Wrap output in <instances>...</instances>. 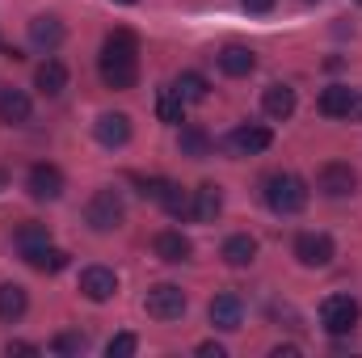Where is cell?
<instances>
[{"label":"cell","mask_w":362,"mask_h":358,"mask_svg":"<svg viewBox=\"0 0 362 358\" xmlns=\"http://www.w3.org/2000/svg\"><path fill=\"white\" fill-rule=\"evenodd\" d=\"M262 110L270 114L274 122H286V118L295 114V89H291V85H270L266 97H262Z\"/></svg>","instance_id":"cell-20"},{"label":"cell","mask_w":362,"mask_h":358,"mask_svg":"<svg viewBox=\"0 0 362 358\" xmlns=\"http://www.w3.org/2000/svg\"><path fill=\"white\" fill-rule=\"evenodd\" d=\"M30 42H34L38 51H55V47L64 42V21H59L55 13L34 17V21H30Z\"/></svg>","instance_id":"cell-15"},{"label":"cell","mask_w":362,"mask_h":358,"mask_svg":"<svg viewBox=\"0 0 362 358\" xmlns=\"http://www.w3.org/2000/svg\"><path fill=\"white\" fill-rule=\"evenodd\" d=\"M30 97L21 89H0V122H8V127H21V122H30Z\"/></svg>","instance_id":"cell-19"},{"label":"cell","mask_w":362,"mask_h":358,"mask_svg":"<svg viewBox=\"0 0 362 358\" xmlns=\"http://www.w3.org/2000/svg\"><path fill=\"white\" fill-rule=\"evenodd\" d=\"M25 190H30V198H38V202H55V198L64 194V173L42 161V165H34V169L25 173Z\"/></svg>","instance_id":"cell-8"},{"label":"cell","mask_w":362,"mask_h":358,"mask_svg":"<svg viewBox=\"0 0 362 358\" xmlns=\"http://www.w3.org/2000/svg\"><path fill=\"white\" fill-rule=\"evenodd\" d=\"M173 89L181 93V101H206V76H198V72H181L177 81H173Z\"/></svg>","instance_id":"cell-28"},{"label":"cell","mask_w":362,"mask_h":358,"mask_svg":"<svg viewBox=\"0 0 362 358\" xmlns=\"http://www.w3.org/2000/svg\"><path fill=\"white\" fill-rule=\"evenodd\" d=\"M223 144H228V152H236V156H257V152H266L274 144V135L266 127H257V122H245V127H236Z\"/></svg>","instance_id":"cell-9"},{"label":"cell","mask_w":362,"mask_h":358,"mask_svg":"<svg viewBox=\"0 0 362 358\" xmlns=\"http://www.w3.org/2000/svg\"><path fill=\"white\" fill-rule=\"evenodd\" d=\"M122 219H127V207H122L118 190H97L85 207V224L93 232H114V228H122Z\"/></svg>","instance_id":"cell-4"},{"label":"cell","mask_w":362,"mask_h":358,"mask_svg":"<svg viewBox=\"0 0 362 358\" xmlns=\"http://www.w3.org/2000/svg\"><path fill=\"white\" fill-rule=\"evenodd\" d=\"M308 4H316V0H308Z\"/></svg>","instance_id":"cell-36"},{"label":"cell","mask_w":362,"mask_h":358,"mask_svg":"<svg viewBox=\"0 0 362 358\" xmlns=\"http://www.w3.org/2000/svg\"><path fill=\"white\" fill-rule=\"evenodd\" d=\"M114 291H118V274L105 266H89L81 270V295L93 299V304H105V299H114Z\"/></svg>","instance_id":"cell-10"},{"label":"cell","mask_w":362,"mask_h":358,"mask_svg":"<svg viewBox=\"0 0 362 358\" xmlns=\"http://www.w3.org/2000/svg\"><path fill=\"white\" fill-rule=\"evenodd\" d=\"M42 245H51V232H47V224H21L17 228V249L21 253H30V249H42Z\"/></svg>","instance_id":"cell-27"},{"label":"cell","mask_w":362,"mask_h":358,"mask_svg":"<svg viewBox=\"0 0 362 358\" xmlns=\"http://www.w3.org/2000/svg\"><path fill=\"white\" fill-rule=\"evenodd\" d=\"M362 321V304L354 295H329L325 304H320V325L333 333V337H346V333H354Z\"/></svg>","instance_id":"cell-3"},{"label":"cell","mask_w":362,"mask_h":358,"mask_svg":"<svg viewBox=\"0 0 362 358\" xmlns=\"http://www.w3.org/2000/svg\"><path fill=\"white\" fill-rule=\"evenodd\" d=\"M152 253L160 258V262H169V266H181V262H189V253H194V245L173 232V228H165V232H156V241H152Z\"/></svg>","instance_id":"cell-14"},{"label":"cell","mask_w":362,"mask_h":358,"mask_svg":"<svg viewBox=\"0 0 362 358\" xmlns=\"http://www.w3.org/2000/svg\"><path fill=\"white\" fill-rule=\"evenodd\" d=\"M144 308H148L152 321H181L185 308H189V299H185V291H181L177 282H156L144 295Z\"/></svg>","instance_id":"cell-5"},{"label":"cell","mask_w":362,"mask_h":358,"mask_svg":"<svg viewBox=\"0 0 362 358\" xmlns=\"http://www.w3.org/2000/svg\"><path fill=\"white\" fill-rule=\"evenodd\" d=\"M85 346H89V337H85V333H59V337L51 342V350H55V354H81Z\"/></svg>","instance_id":"cell-30"},{"label":"cell","mask_w":362,"mask_h":358,"mask_svg":"<svg viewBox=\"0 0 362 358\" xmlns=\"http://www.w3.org/2000/svg\"><path fill=\"white\" fill-rule=\"evenodd\" d=\"M21 258H25L34 270H42V274H59V270H68V253H64V249H55V245L30 249V253H21Z\"/></svg>","instance_id":"cell-25"},{"label":"cell","mask_w":362,"mask_h":358,"mask_svg":"<svg viewBox=\"0 0 362 358\" xmlns=\"http://www.w3.org/2000/svg\"><path fill=\"white\" fill-rule=\"evenodd\" d=\"M215 59H219V72H223V76H236V81H240V76H249V72L257 68V51H253V47H245V42H228Z\"/></svg>","instance_id":"cell-12"},{"label":"cell","mask_w":362,"mask_h":358,"mask_svg":"<svg viewBox=\"0 0 362 358\" xmlns=\"http://www.w3.org/2000/svg\"><path fill=\"white\" fill-rule=\"evenodd\" d=\"M4 354L13 358V354H38V346H30V342H8L4 346Z\"/></svg>","instance_id":"cell-31"},{"label":"cell","mask_w":362,"mask_h":358,"mask_svg":"<svg viewBox=\"0 0 362 358\" xmlns=\"http://www.w3.org/2000/svg\"><path fill=\"white\" fill-rule=\"evenodd\" d=\"M194 194V219L198 224H215V215L223 211V194H219V185L215 181H202L198 190H189Z\"/></svg>","instance_id":"cell-16"},{"label":"cell","mask_w":362,"mask_h":358,"mask_svg":"<svg viewBox=\"0 0 362 358\" xmlns=\"http://www.w3.org/2000/svg\"><path fill=\"white\" fill-rule=\"evenodd\" d=\"M350 105H354V93L346 89V85H329V89L320 93V101H316V110H320L325 118H346Z\"/></svg>","instance_id":"cell-22"},{"label":"cell","mask_w":362,"mask_h":358,"mask_svg":"<svg viewBox=\"0 0 362 358\" xmlns=\"http://www.w3.org/2000/svg\"><path fill=\"white\" fill-rule=\"evenodd\" d=\"M118 4H135V0H118Z\"/></svg>","instance_id":"cell-35"},{"label":"cell","mask_w":362,"mask_h":358,"mask_svg":"<svg viewBox=\"0 0 362 358\" xmlns=\"http://www.w3.org/2000/svg\"><path fill=\"white\" fill-rule=\"evenodd\" d=\"M34 89L42 93V97H59V93L68 89V68L59 59H42L38 72H34Z\"/></svg>","instance_id":"cell-17"},{"label":"cell","mask_w":362,"mask_h":358,"mask_svg":"<svg viewBox=\"0 0 362 358\" xmlns=\"http://www.w3.org/2000/svg\"><path fill=\"white\" fill-rule=\"evenodd\" d=\"M198 354H202V358H223L228 350H223L219 342H202V346H198Z\"/></svg>","instance_id":"cell-32"},{"label":"cell","mask_w":362,"mask_h":358,"mask_svg":"<svg viewBox=\"0 0 362 358\" xmlns=\"http://www.w3.org/2000/svg\"><path fill=\"white\" fill-rule=\"evenodd\" d=\"M93 135H97L101 148H122V144L131 139V118H127V114H101V118L93 122Z\"/></svg>","instance_id":"cell-13"},{"label":"cell","mask_w":362,"mask_h":358,"mask_svg":"<svg viewBox=\"0 0 362 358\" xmlns=\"http://www.w3.org/2000/svg\"><path fill=\"white\" fill-rule=\"evenodd\" d=\"M156 114H160V122H181L185 118V101H181L177 89H160L156 93Z\"/></svg>","instance_id":"cell-26"},{"label":"cell","mask_w":362,"mask_h":358,"mask_svg":"<svg viewBox=\"0 0 362 358\" xmlns=\"http://www.w3.org/2000/svg\"><path fill=\"white\" fill-rule=\"evenodd\" d=\"M354 185H358V173H354L346 161H329V165H320V173H316V190H320L325 198H346V194H354Z\"/></svg>","instance_id":"cell-7"},{"label":"cell","mask_w":362,"mask_h":358,"mask_svg":"<svg viewBox=\"0 0 362 358\" xmlns=\"http://www.w3.org/2000/svg\"><path fill=\"white\" fill-rule=\"evenodd\" d=\"M206 316H211V325H215V329L232 333V329H240V321H245V304H240V295L223 291V295H215V299H211Z\"/></svg>","instance_id":"cell-11"},{"label":"cell","mask_w":362,"mask_h":358,"mask_svg":"<svg viewBox=\"0 0 362 358\" xmlns=\"http://www.w3.org/2000/svg\"><path fill=\"white\" fill-rule=\"evenodd\" d=\"M219 258H223V262H228L232 270L253 266V262H257V241H253V236H245V232H240V236H228Z\"/></svg>","instance_id":"cell-18"},{"label":"cell","mask_w":362,"mask_h":358,"mask_svg":"<svg viewBox=\"0 0 362 358\" xmlns=\"http://www.w3.org/2000/svg\"><path fill=\"white\" fill-rule=\"evenodd\" d=\"M240 4H245L249 13H270L274 8V0H240Z\"/></svg>","instance_id":"cell-33"},{"label":"cell","mask_w":362,"mask_h":358,"mask_svg":"<svg viewBox=\"0 0 362 358\" xmlns=\"http://www.w3.org/2000/svg\"><path fill=\"white\" fill-rule=\"evenodd\" d=\"M350 114H354V118L362 122V93H354V105H350Z\"/></svg>","instance_id":"cell-34"},{"label":"cell","mask_w":362,"mask_h":358,"mask_svg":"<svg viewBox=\"0 0 362 358\" xmlns=\"http://www.w3.org/2000/svg\"><path fill=\"white\" fill-rule=\"evenodd\" d=\"M266 207L274 215H299L308 207V185L295 173H270L266 178Z\"/></svg>","instance_id":"cell-2"},{"label":"cell","mask_w":362,"mask_h":358,"mask_svg":"<svg viewBox=\"0 0 362 358\" xmlns=\"http://www.w3.org/2000/svg\"><path fill=\"white\" fill-rule=\"evenodd\" d=\"M358 4H362V0H358Z\"/></svg>","instance_id":"cell-37"},{"label":"cell","mask_w":362,"mask_h":358,"mask_svg":"<svg viewBox=\"0 0 362 358\" xmlns=\"http://www.w3.org/2000/svg\"><path fill=\"white\" fill-rule=\"evenodd\" d=\"M295 258H299V266H308V270H325L337 258V245H333L329 232H299L295 236Z\"/></svg>","instance_id":"cell-6"},{"label":"cell","mask_w":362,"mask_h":358,"mask_svg":"<svg viewBox=\"0 0 362 358\" xmlns=\"http://www.w3.org/2000/svg\"><path fill=\"white\" fill-rule=\"evenodd\" d=\"M177 148H181V156H189V161H206L215 144H211V135H206L202 127H181Z\"/></svg>","instance_id":"cell-23"},{"label":"cell","mask_w":362,"mask_h":358,"mask_svg":"<svg viewBox=\"0 0 362 358\" xmlns=\"http://www.w3.org/2000/svg\"><path fill=\"white\" fill-rule=\"evenodd\" d=\"M135 350H139V337H135V333H118V337H110V346H105L110 358H131Z\"/></svg>","instance_id":"cell-29"},{"label":"cell","mask_w":362,"mask_h":358,"mask_svg":"<svg viewBox=\"0 0 362 358\" xmlns=\"http://www.w3.org/2000/svg\"><path fill=\"white\" fill-rule=\"evenodd\" d=\"M25 308H30V295H25V287H17V282H0V321H21L25 316Z\"/></svg>","instance_id":"cell-21"},{"label":"cell","mask_w":362,"mask_h":358,"mask_svg":"<svg viewBox=\"0 0 362 358\" xmlns=\"http://www.w3.org/2000/svg\"><path fill=\"white\" fill-rule=\"evenodd\" d=\"M160 207L173 215V219H194V194L189 190H181V185H165V194H160Z\"/></svg>","instance_id":"cell-24"},{"label":"cell","mask_w":362,"mask_h":358,"mask_svg":"<svg viewBox=\"0 0 362 358\" xmlns=\"http://www.w3.org/2000/svg\"><path fill=\"white\" fill-rule=\"evenodd\" d=\"M97 72H101L105 89H114V93L135 89V81H139V38H135L131 30H114V34H105V47H101Z\"/></svg>","instance_id":"cell-1"}]
</instances>
